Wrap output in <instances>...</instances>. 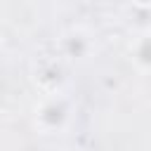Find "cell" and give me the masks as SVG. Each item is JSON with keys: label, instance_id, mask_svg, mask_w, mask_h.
Wrapping results in <instances>:
<instances>
[{"label": "cell", "instance_id": "obj_1", "mask_svg": "<svg viewBox=\"0 0 151 151\" xmlns=\"http://www.w3.org/2000/svg\"><path fill=\"white\" fill-rule=\"evenodd\" d=\"M71 116H73L71 99L66 94L52 92V94H45L35 104L33 125L40 134H59L71 125Z\"/></svg>", "mask_w": 151, "mask_h": 151}, {"label": "cell", "instance_id": "obj_2", "mask_svg": "<svg viewBox=\"0 0 151 151\" xmlns=\"http://www.w3.org/2000/svg\"><path fill=\"white\" fill-rule=\"evenodd\" d=\"M127 54L137 71L151 73V28H144L132 35V40L127 45Z\"/></svg>", "mask_w": 151, "mask_h": 151}, {"label": "cell", "instance_id": "obj_3", "mask_svg": "<svg viewBox=\"0 0 151 151\" xmlns=\"http://www.w3.org/2000/svg\"><path fill=\"white\" fill-rule=\"evenodd\" d=\"M90 50H92V40L80 31H71L61 38V54L68 59H85Z\"/></svg>", "mask_w": 151, "mask_h": 151}]
</instances>
